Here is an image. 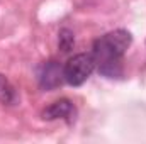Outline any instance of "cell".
<instances>
[{"label": "cell", "instance_id": "cell-1", "mask_svg": "<svg viewBox=\"0 0 146 144\" xmlns=\"http://www.w3.org/2000/svg\"><path fill=\"white\" fill-rule=\"evenodd\" d=\"M133 42V36L126 29L110 31L94 42L92 56L99 73L106 78L122 76V58Z\"/></svg>", "mask_w": 146, "mask_h": 144}, {"label": "cell", "instance_id": "cell-2", "mask_svg": "<svg viewBox=\"0 0 146 144\" xmlns=\"http://www.w3.org/2000/svg\"><path fill=\"white\" fill-rule=\"evenodd\" d=\"M94 70H95L94 56L87 54V53H80V54H75L73 58H70L68 63L63 66V76L68 85L80 87L88 80V76L92 75Z\"/></svg>", "mask_w": 146, "mask_h": 144}, {"label": "cell", "instance_id": "cell-3", "mask_svg": "<svg viewBox=\"0 0 146 144\" xmlns=\"http://www.w3.org/2000/svg\"><path fill=\"white\" fill-rule=\"evenodd\" d=\"M63 68L56 61H48L42 65L39 73V87L42 90H56L63 83Z\"/></svg>", "mask_w": 146, "mask_h": 144}, {"label": "cell", "instance_id": "cell-4", "mask_svg": "<svg viewBox=\"0 0 146 144\" xmlns=\"http://www.w3.org/2000/svg\"><path fill=\"white\" fill-rule=\"evenodd\" d=\"M75 112L73 108V104L68 100V98H60L56 102H53L49 107H46L42 110L41 117L44 120H56V119H68Z\"/></svg>", "mask_w": 146, "mask_h": 144}, {"label": "cell", "instance_id": "cell-5", "mask_svg": "<svg viewBox=\"0 0 146 144\" xmlns=\"http://www.w3.org/2000/svg\"><path fill=\"white\" fill-rule=\"evenodd\" d=\"M0 102L3 105H14L17 102V93L5 75L0 73Z\"/></svg>", "mask_w": 146, "mask_h": 144}, {"label": "cell", "instance_id": "cell-6", "mask_svg": "<svg viewBox=\"0 0 146 144\" xmlns=\"http://www.w3.org/2000/svg\"><path fill=\"white\" fill-rule=\"evenodd\" d=\"M58 46L63 53H68L72 51L73 46H75V36L70 29H61L60 34H58Z\"/></svg>", "mask_w": 146, "mask_h": 144}]
</instances>
